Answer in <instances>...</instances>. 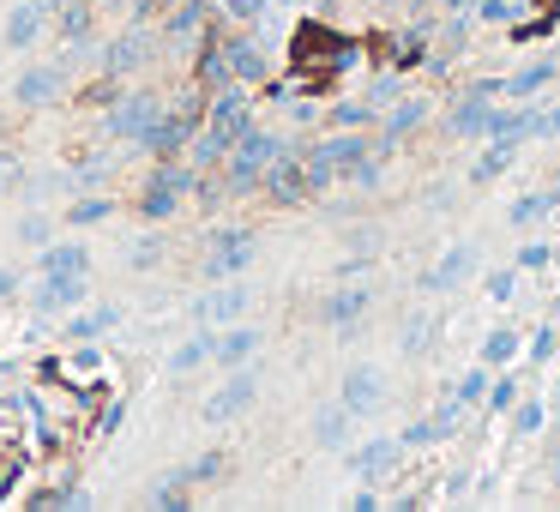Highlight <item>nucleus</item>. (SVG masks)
I'll use <instances>...</instances> for the list:
<instances>
[{
  "mask_svg": "<svg viewBox=\"0 0 560 512\" xmlns=\"http://www.w3.org/2000/svg\"><path fill=\"white\" fill-rule=\"evenodd\" d=\"M109 326H115V308H97V314L73 320V326H66V338H97V332H109Z\"/></svg>",
  "mask_w": 560,
  "mask_h": 512,
  "instance_id": "obj_6",
  "label": "nucleus"
},
{
  "mask_svg": "<svg viewBox=\"0 0 560 512\" xmlns=\"http://www.w3.org/2000/svg\"><path fill=\"white\" fill-rule=\"evenodd\" d=\"M18 289V272H7V265H0V296H13Z\"/></svg>",
  "mask_w": 560,
  "mask_h": 512,
  "instance_id": "obj_11",
  "label": "nucleus"
},
{
  "mask_svg": "<svg viewBox=\"0 0 560 512\" xmlns=\"http://www.w3.org/2000/svg\"><path fill=\"white\" fill-rule=\"evenodd\" d=\"M61 30H66V42H78V37H85V30H91V7H66Z\"/></svg>",
  "mask_w": 560,
  "mask_h": 512,
  "instance_id": "obj_8",
  "label": "nucleus"
},
{
  "mask_svg": "<svg viewBox=\"0 0 560 512\" xmlns=\"http://www.w3.org/2000/svg\"><path fill=\"white\" fill-rule=\"evenodd\" d=\"M115 133H121V139H139V133L151 139V133H157V103H151V97H127V103L115 109Z\"/></svg>",
  "mask_w": 560,
  "mask_h": 512,
  "instance_id": "obj_2",
  "label": "nucleus"
},
{
  "mask_svg": "<svg viewBox=\"0 0 560 512\" xmlns=\"http://www.w3.org/2000/svg\"><path fill=\"white\" fill-rule=\"evenodd\" d=\"M54 91H61V66H30L18 79V103H49Z\"/></svg>",
  "mask_w": 560,
  "mask_h": 512,
  "instance_id": "obj_3",
  "label": "nucleus"
},
{
  "mask_svg": "<svg viewBox=\"0 0 560 512\" xmlns=\"http://www.w3.org/2000/svg\"><path fill=\"white\" fill-rule=\"evenodd\" d=\"M145 7H163V0H145Z\"/></svg>",
  "mask_w": 560,
  "mask_h": 512,
  "instance_id": "obj_13",
  "label": "nucleus"
},
{
  "mask_svg": "<svg viewBox=\"0 0 560 512\" xmlns=\"http://www.w3.org/2000/svg\"><path fill=\"white\" fill-rule=\"evenodd\" d=\"M170 205H175V175H157L151 193H145V211H151V217H163Z\"/></svg>",
  "mask_w": 560,
  "mask_h": 512,
  "instance_id": "obj_7",
  "label": "nucleus"
},
{
  "mask_svg": "<svg viewBox=\"0 0 560 512\" xmlns=\"http://www.w3.org/2000/svg\"><path fill=\"white\" fill-rule=\"evenodd\" d=\"M85 248H78V241H61V248H49L42 253V272H85Z\"/></svg>",
  "mask_w": 560,
  "mask_h": 512,
  "instance_id": "obj_5",
  "label": "nucleus"
},
{
  "mask_svg": "<svg viewBox=\"0 0 560 512\" xmlns=\"http://www.w3.org/2000/svg\"><path fill=\"white\" fill-rule=\"evenodd\" d=\"M97 217H109L103 199H85V205H73V224H97Z\"/></svg>",
  "mask_w": 560,
  "mask_h": 512,
  "instance_id": "obj_10",
  "label": "nucleus"
},
{
  "mask_svg": "<svg viewBox=\"0 0 560 512\" xmlns=\"http://www.w3.org/2000/svg\"><path fill=\"white\" fill-rule=\"evenodd\" d=\"M37 30H42V7H18L13 25H7V42H13V49H30V42H37Z\"/></svg>",
  "mask_w": 560,
  "mask_h": 512,
  "instance_id": "obj_4",
  "label": "nucleus"
},
{
  "mask_svg": "<svg viewBox=\"0 0 560 512\" xmlns=\"http://www.w3.org/2000/svg\"><path fill=\"white\" fill-rule=\"evenodd\" d=\"M85 296V272H42V289H37V314H61Z\"/></svg>",
  "mask_w": 560,
  "mask_h": 512,
  "instance_id": "obj_1",
  "label": "nucleus"
},
{
  "mask_svg": "<svg viewBox=\"0 0 560 512\" xmlns=\"http://www.w3.org/2000/svg\"><path fill=\"white\" fill-rule=\"evenodd\" d=\"M133 61H139V42H133V37H121V42H115V54H109V73H127Z\"/></svg>",
  "mask_w": 560,
  "mask_h": 512,
  "instance_id": "obj_9",
  "label": "nucleus"
},
{
  "mask_svg": "<svg viewBox=\"0 0 560 512\" xmlns=\"http://www.w3.org/2000/svg\"><path fill=\"white\" fill-rule=\"evenodd\" d=\"M37 7H42V13H49V7H66V0H37Z\"/></svg>",
  "mask_w": 560,
  "mask_h": 512,
  "instance_id": "obj_12",
  "label": "nucleus"
}]
</instances>
